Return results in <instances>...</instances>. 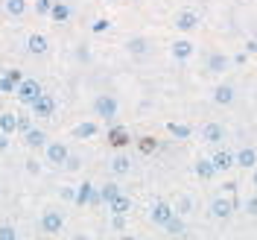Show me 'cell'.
<instances>
[{
  "label": "cell",
  "instance_id": "cell-45",
  "mask_svg": "<svg viewBox=\"0 0 257 240\" xmlns=\"http://www.w3.org/2000/svg\"><path fill=\"white\" fill-rule=\"evenodd\" d=\"M251 185H254V191H257V167H254V173H251Z\"/></svg>",
  "mask_w": 257,
  "mask_h": 240
},
{
  "label": "cell",
  "instance_id": "cell-15",
  "mask_svg": "<svg viewBox=\"0 0 257 240\" xmlns=\"http://www.w3.org/2000/svg\"><path fill=\"white\" fill-rule=\"evenodd\" d=\"M47 50H50L47 35H41V32H32L30 38H27V53H32V56H44Z\"/></svg>",
  "mask_w": 257,
  "mask_h": 240
},
{
  "label": "cell",
  "instance_id": "cell-1",
  "mask_svg": "<svg viewBox=\"0 0 257 240\" xmlns=\"http://www.w3.org/2000/svg\"><path fill=\"white\" fill-rule=\"evenodd\" d=\"M41 94H44V88H41V82L30 79V76H24V82L18 85V91H15L18 103H21V106H27V109H30V106H32V103H35V100H38Z\"/></svg>",
  "mask_w": 257,
  "mask_h": 240
},
{
  "label": "cell",
  "instance_id": "cell-19",
  "mask_svg": "<svg viewBox=\"0 0 257 240\" xmlns=\"http://www.w3.org/2000/svg\"><path fill=\"white\" fill-rule=\"evenodd\" d=\"M149 38L146 35H135V38H128L126 41V50H128V56H146L149 53Z\"/></svg>",
  "mask_w": 257,
  "mask_h": 240
},
{
  "label": "cell",
  "instance_id": "cell-41",
  "mask_svg": "<svg viewBox=\"0 0 257 240\" xmlns=\"http://www.w3.org/2000/svg\"><path fill=\"white\" fill-rule=\"evenodd\" d=\"M245 59H248V53H237V56L231 59V64H245Z\"/></svg>",
  "mask_w": 257,
  "mask_h": 240
},
{
  "label": "cell",
  "instance_id": "cell-3",
  "mask_svg": "<svg viewBox=\"0 0 257 240\" xmlns=\"http://www.w3.org/2000/svg\"><path fill=\"white\" fill-rule=\"evenodd\" d=\"M117 100H114L111 94H99V97H94V114L96 117H102V120H108L111 123L114 117H117Z\"/></svg>",
  "mask_w": 257,
  "mask_h": 240
},
{
  "label": "cell",
  "instance_id": "cell-12",
  "mask_svg": "<svg viewBox=\"0 0 257 240\" xmlns=\"http://www.w3.org/2000/svg\"><path fill=\"white\" fill-rule=\"evenodd\" d=\"M205 67H208V73H225L228 67H231V56H225V53H219V50H213L208 56V62H205Z\"/></svg>",
  "mask_w": 257,
  "mask_h": 240
},
{
  "label": "cell",
  "instance_id": "cell-32",
  "mask_svg": "<svg viewBox=\"0 0 257 240\" xmlns=\"http://www.w3.org/2000/svg\"><path fill=\"white\" fill-rule=\"evenodd\" d=\"M164 228H167V231H170V234H184V220H181V217H173V220H170V223L164 225Z\"/></svg>",
  "mask_w": 257,
  "mask_h": 240
},
{
  "label": "cell",
  "instance_id": "cell-24",
  "mask_svg": "<svg viewBox=\"0 0 257 240\" xmlns=\"http://www.w3.org/2000/svg\"><path fill=\"white\" fill-rule=\"evenodd\" d=\"M96 135H99V126H96L94 120H85L79 126H73V138H79V141H91Z\"/></svg>",
  "mask_w": 257,
  "mask_h": 240
},
{
  "label": "cell",
  "instance_id": "cell-27",
  "mask_svg": "<svg viewBox=\"0 0 257 240\" xmlns=\"http://www.w3.org/2000/svg\"><path fill=\"white\" fill-rule=\"evenodd\" d=\"M111 173L114 176H128V173H132V161H128V155H114Z\"/></svg>",
  "mask_w": 257,
  "mask_h": 240
},
{
  "label": "cell",
  "instance_id": "cell-37",
  "mask_svg": "<svg viewBox=\"0 0 257 240\" xmlns=\"http://www.w3.org/2000/svg\"><path fill=\"white\" fill-rule=\"evenodd\" d=\"M82 167V158L79 155H67V161H64V170H70V173H76Z\"/></svg>",
  "mask_w": 257,
  "mask_h": 240
},
{
  "label": "cell",
  "instance_id": "cell-48",
  "mask_svg": "<svg viewBox=\"0 0 257 240\" xmlns=\"http://www.w3.org/2000/svg\"><path fill=\"white\" fill-rule=\"evenodd\" d=\"M38 240H47V237H38Z\"/></svg>",
  "mask_w": 257,
  "mask_h": 240
},
{
  "label": "cell",
  "instance_id": "cell-10",
  "mask_svg": "<svg viewBox=\"0 0 257 240\" xmlns=\"http://www.w3.org/2000/svg\"><path fill=\"white\" fill-rule=\"evenodd\" d=\"M193 53H196V44H193L190 38H176V41L170 44V56H173L176 62H187Z\"/></svg>",
  "mask_w": 257,
  "mask_h": 240
},
{
  "label": "cell",
  "instance_id": "cell-29",
  "mask_svg": "<svg viewBox=\"0 0 257 240\" xmlns=\"http://www.w3.org/2000/svg\"><path fill=\"white\" fill-rule=\"evenodd\" d=\"M3 9H6V15L21 18L27 12V0H3Z\"/></svg>",
  "mask_w": 257,
  "mask_h": 240
},
{
  "label": "cell",
  "instance_id": "cell-20",
  "mask_svg": "<svg viewBox=\"0 0 257 240\" xmlns=\"http://www.w3.org/2000/svg\"><path fill=\"white\" fill-rule=\"evenodd\" d=\"M193 173L202 179V182H210V179L216 176V167H213V161H210V158H196V164H193Z\"/></svg>",
  "mask_w": 257,
  "mask_h": 240
},
{
  "label": "cell",
  "instance_id": "cell-34",
  "mask_svg": "<svg viewBox=\"0 0 257 240\" xmlns=\"http://www.w3.org/2000/svg\"><path fill=\"white\" fill-rule=\"evenodd\" d=\"M91 30H94L96 35H99V32H108L111 30V21H108V18H96L94 24H91Z\"/></svg>",
  "mask_w": 257,
  "mask_h": 240
},
{
  "label": "cell",
  "instance_id": "cell-42",
  "mask_svg": "<svg viewBox=\"0 0 257 240\" xmlns=\"http://www.w3.org/2000/svg\"><path fill=\"white\" fill-rule=\"evenodd\" d=\"M6 149H9V135L0 132V152H6Z\"/></svg>",
  "mask_w": 257,
  "mask_h": 240
},
{
  "label": "cell",
  "instance_id": "cell-26",
  "mask_svg": "<svg viewBox=\"0 0 257 240\" xmlns=\"http://www.w3.org/2000/svg\"><path fill=\"white\" fill-rule=\"evenodd\" d=\"M0 132H3V135H9V138L18 132V114L15 112H3V114H0Z\"/></svg>",
  "mask_w": 257,
  "mask_h": 240
},
{
  "label": "cell",
  "instance_id": "cell-5",
  "mask_svg": "<svg viewBox=\"0 0 257 240\" xmlns=\"http://www.w3.org/2000/svg\"><path fill=\"white\" fill-rule=\"evenodd\" d=\"M173 24H176V30H178V32L190 35V32H196V30H199L202 18H199V12H193V9H181V12H176V18H173Z\"/></svg>",
  "mask_w": 257,
  "mask_h": 240
},
{
  "label": "cell",
  "instance_id": "cell-14",
  "mask_svg": "<svg viewBox=\"0 0 257 240\" xmlns=\"http://www.w3.org/2000/svg\"><path fill=\"white\" fill-rule=\"evenodd\" d=\"M234 164L242 167V170H254V167H257V149H254V146H242L240 152L234 155Z\"/></svg>",
  "mask_w": 257,
  "mask_h": 240
},
{
  "label": "cell",
  "instance_id": "cell-7",
  "mask_svg": "<svg viewBox=\"0 0 257 240\" xmlns=\"http://www.w3.org/2000/svg\"><path fill=\"white\" fill-rule=\"evenodd\" d=\"M44 152H47V164H53V167H64V161L70 155V149H67L64 141H50L44 146Z\"/></svg>",
  "mask_w": 257,
  "mask_h": 240
},
{
  "label": "cell",
  "instance_id": "cell-11",
  "mask_svg": "<svg viewBox=\"0 0 257 240\" xmlns=\"http://www.w3.org/2000/svg\"><path fill=\"white\" fill-rule=\"evenodd\" d=\"M105 141L114 146V149H123V146L132 144V135H128V129L126 126H120V123H114L108 132H105Z\"/></svg>",
  "mask_w": 257,
  "mask_h": 240
},
{
  "label": "cell",
  "instance_id": "cell-35",
  "mask_svg": "<svg viewBox=\"0 0 257 240\" xmlns=\"http://www.w3.org/2000/svg\"><path fill=\"white\" fill-rule=\"evenodd\" d=\"M53 3H56V0H35V12H38V15H47V18H50V9H53Z\"/></svg>",
  "mask_w": 257,
  "mask_h": 240
},
{
  "label": "cell",
  "instance_id": "cell-36",
  "mask_svg": "<svg viewBox=\"0 0 257 240\" xmlns=\"http://www.w3.org/2000/svg\"><path fill=\"white\" fill-rule=\"evenodd\" d=\"M242 208H245L248 217H257V193H254V196H248V199L242 202Z\"/></svg>",
  "mask_w": 257,
  "mask_h": 240
},
{
  "label": "cell",
  "instance_id": "cell-46",
  "mask_svg": "<svg viewBox=\"0 0 257 240\" xmlns=\"http://www.w3.org/2000/svg\"><path fill=\"white\" fill-rule=\"evenodd\" d=\"M120 240H138L135 234H120Z\"/></svg>",
  "mask_w": 257,
  "mask_h": 240
},
{
  "label": "cell",
  "instance_id": "cell-44",
  "mask_svg": "<svg viewBox=\"0 0 257 240\" xmlns=\"http://www.w3.org/2000/svg\"><path fill=\"white\" fill-rule=\"evenodd\" d=\"M73 240H91V234H73Z\"/></svg>",
  "mask_w": 257,
  "mask_h": 240
},
{
  "label": "cell",
  "instance_id": "cell-31",
  "mask_svg": "<svg viewBox=\"0 0 257 240\" xmlns=\"http://www.w3.org/2000/svg\"><path fill=\"white\" fill-rule=\"evenodd\" d=\"M173 208H176L178 217H184V214H190V211H193V199H190V196H178Z\"/></svg>",
  "mask_w": 257,
  "mask_h": 240
},
{
  "label": "cell",
  "instance_id": "cell-40",
  "mask_svg": "<svg viewBox=\"0 0 257 240\" xmlns=\"http://www.w3.org/2000/svg\"><path fill=\"white\" fill-rule=\"evenodd\" d=\"M111 225H114V228H117V231H126V217H120V214H114Z\"/></svg>",
  "mask_w": 257,
  "mask_h": 240
},
{
  "label": "cell",
  "instance_id": "cell-18",
  "mask_svg": "<svg viewBox=\"0 0 257 240\" xmlns=\"http://www.w3.org/2000/svg\"><path fill=\"white\" fill-rule=\"evenodd\" d=\"M120 193H123V188H120L117 182H105L102 188H96V196H99V202H102V205H111Z\"/></svg>",
  "mask_w": 257,
  "mask_h": 240
},
{
  "label": "cell",
  "instance_id": "cell-43",
  "mask_svg": "<svg viewBox=\"0 0 257 240\" xmlns=\"http://www.w3.org/2000/svg\"><path fill=\"white\" fill-rule=\"evenodd\" d=\"M245 53H257V38H251V41H245Z\"/></svg>",
  "mask_w": 257,
  "mask_h": 240
},
{
  "label": "cell",
  "instance_id": "cell-13",
  "mask_svg": "<svg viewBox=\"0 0 257 240\" xmlns=\"http://www.w3.org/2000/svg\"><path fill=\"white\" fill-rule=\"evenodd\" d=\"M202 141H205V144H222L225 141V126L216 123V120L205 123V126H202Z\"/></svg>",
  "mask_w": 257,
  "mask_h": 240
},
{
  "label": "cell",
  "instance_id": "cell-23",
  "mask_svg": "<svg viewBox=\"0 0 257 240\" xmlns=\"http://www.w3.org/2000/svg\"><path fill=\"white\" fill-rule=\"evenodd\" d=\"M24 144L30 146V149H41V146H47V132L44 129H35L32 126L27 135H24Z\"/></svg>",
  "mask_w": 257,
  "mask_h": 240
},
{
  "label": "cell",
  "instance_id": "cell-47",
  "mask_svg": "<svg viewBox=\"0 0 257 240\" xmlns=\"http://www.w3.org/2000/svg\"><path fill=\"white\" fill-rule=\"evenodd\" d=\"M105 3H120V0H105Z\"/></svg>",
  "mask_w": 257,
  "mask_h": 240
},
{
  "label": "cell",
  "instance_id": "cell-2",
  "mask_svg": "<svg viewBox=\"0 0 257 240\" xmlns=\"http://www.w3.org/2000/svg\"><path fill=\"white\" fill-rule=\"evenodd\" d=\"M234 208H240V199L237 196H216L213 202H210V217L213 220H228Z\"/></svg>",
  "mask_w": 257,
  "mask_h": 240
},
{
  "label": "cell",
  "instance_id": "cell-9",
  "mask_svg": "<svg viewBox=\"0 0 257 240\" xmlns=\"http://www.w3.org/2000/svg\"><path fill=\"white\" fill-rule=\"evenodd\" d=\"M24 82V73L21 70H0V94H15L18 85Z\"/></svg>",
  "mask_w": 257,
  "mask_h": 240
},
{
  "label": "cell",
  "instance_id": "cell-4",
  "mask_svg": "<svg viewBox=\"0 0 257 240\" xmlns=\"http://www.w3.org/2000/svg\"><path fill=\"white\" fill-rule=\"evenodd\" d=\"M64 228V214L59 208H44L41 211V231L44 234H59Z\"/></svg>",
  "mask_w": 257,
  "mask_h": 240
},
{
  "label": "cell",
  "instance_id": "cell-8",
  "mask_svg": "<svg viewBox=\"0 0 257 240\" xmlns=\"http://www.w3.org/2000/svg\"><path fill=\"white\" fill-rule=\"evenodd\" d=\"M30 114L32 117H53V114H56V100H53V94L38 97V100L30 106Z\"/></svg>",
  "mask_w": 257,
  "mask_h": 240
},
{
  "label": "cell",
  "instance_id": "cell-38",
  "mask_svg": "<svg viewBox=\"0 0 257 240\" xmlns=\"http://www.w3.org/2000/svg\"><path fill=\"white\" fill-rule=\"evenodd\" d=\"M0 240H18L15 225H0Z\"/></svg>",
  "mask_w": 257,
  "mask_h": 240
},
{
  "label": "cell",
  "instance_id": "cell-21",
  "mask_svg": "<svg viewBox=\"0 0 257 240\" xmlns=\"http://www.w3.org/2000/svg\"><path fill=\"white\" fill-rule=\"evenodd\" d=\"M96 193V185H91V182H82V185H76V196H73V202L79 205V208H85V205H91V196Z\"/></svg>",
  "mask_w": 257,
  "mask_h": 240
},
{
  "label": "cell",
  "instance_id": "cell-25",
  "mask_svg": "<svg viewBox=\"0 0 257 240\" xmlns=\"http://www.w3.org/2000/svg\"><path fill=\"white\" fill-rule=\"evenodd\" d=\"M50 18H53L56 24H67V21H70V3H67V0H56L53 9H50Z\"/></svg>",
  "mask_w": 257,
  "mask_h": 240
},
{
  "label": "cell",
  "instance_id": "cell-28",
  "mask_svg": "<svg viewBox=\"0 0 257 240\" xmlns=\"http://www.w3.org/2000/svg\"><path fill=\"white\" fill-rule=\"evenodd\" d=\"M167 129H170V135H173L176 141H187V138L193 135V126H190V123H170Z\"/></svg>",
  "mask_w": 257,
  "mask_h": 240
},
{
  "label": "cell",
  "instance_id": "cell-16",
  "mask_svg": "<svg viewBox=\"0 0 257 240\" xmlns=\"http://www.w3.org/2000/svg\"><path fill=\"white\" fill-rule=\"evenodd\" d=\"M234 100H237V91H234V85H216V88H213V103H216V106H231V103H234Z\"/></svg>",
  "mask_w": 257,
  "mask_h": 240
},
{
  "label": "cell",
  "instance_id": "cell-30",
  "mask_svg": "<svg viewBox=\"0 0 257 240\" xmlns=\"http://www.w3.org/2000/svg\"><path fill=\"white\" fill-rule=\"evenodd\" d=\"M138 146H141V152H144V155H152V152L158 149V141H155L152 135H144V138H138Z\"/></svg>",
  "mask_w": 257,
  "mask_h": 240
},
{
  "label": "cell",
  "instance_id": "cell-33",
  "mask_svg": "<svg viewBox=\"0 0 257 240\" xmlns=\"http://www.w3.org/2000/svg\"><path fill=\"white\" fill-rule=\"evenodd\" d=\"M30 129H32V114H18V132L27 135Z\"/></svg>",
  "mask_w": 257,
  "mask_h": 240
},
{
  "label": "cell",
  "instance_id": "cell-39",
  "mask_svg": "<svg viewBox=\"0 0 257 240\" xmlns=\"http://www.w3.org/2000/svg\"><path fill=\"white\" fill-rule=\"evenodd\" d=\"M27 173H32V176H38V173H41V164H38L35 158H30V161H27Z\"/></svg>",
  "mask_w": 257,
  "mask_h": 240
},
{
  "label": "cell",
  "instance_id": "cell-17",
  "mask_svg": "<svg viewBox=\"0 0 257 240\" xmlns=\"http://www.w3.org/2000/svg\"><path fill=\"white\" fill-rule=\"evenodd\" d=\"M210 161H213L216 173H225V170L234 167V152H231V149H216V152L210 155Z\"/></svg>",
  "mask_w": 257,
  "mask_h": 240
},
{
  "label": "cell",
  "instance_id": "cell-6",
  "mask_svg": "<svg viewBox=\"0 0 257 240\" xmlns=\"http://www.w3.org/2000/svg\"><path fill=\"white\" fill-rule=\"evenodd\" d=\"M173 217H176V208H173L170 202H164V199H158V202L149 205V220L155 225H167Z\"/></svg>",
  "mask_w": 257,
  "mask_h": 240
},
{
  "label": "cell",
  "instance_id": "cell-22",
  "mask_svg": "<svg viewBox=\"0 0 257 240\" xmlns=\"http://www.w3.org/2000/svg\"><path fill=\"white\" fill-rule=\"evenodd\" d=\"M132 205H135V202H132V196H126V193H120V196H117V199H114L111 205H105V208H108V214H120V217H128V211H132Z\"/></svg>",
  "mask_w": 257,
  "mask_h": 240
}]
</instances>
